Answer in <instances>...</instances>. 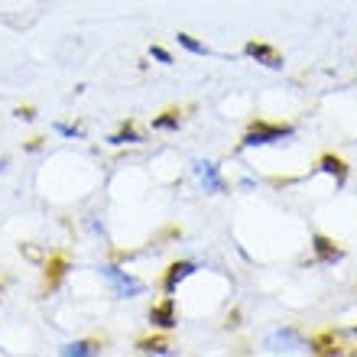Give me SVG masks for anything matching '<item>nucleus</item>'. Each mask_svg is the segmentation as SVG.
Segmentation results:
<instances>
[{"mask_svg":"<svg viewBox=\"0 0 357 357\" xmlns=\"http://www.w3.org/2000/svg\"><path fill=\"white\" fill-rule=\"evenodd\" d=\"M292 127L289 123H276V121H254L250 127H247L244 133V146H266V143H276L282 140V137H292Z\"/></svg>","mask_w":357,"mask_h":357,"instance_id":"obj_1","label":"nucleus"},{"mask_svg":"<svg viewBox=\"0 0 357 357\" xmlns=\"http://www.w3.org/2000/svg\"><path fill=\"white\" fill-rule=\"evenodd\" d=\"M104 276H107V282L114 286V296H121V299H130V296H137V292L143 289L140 280H133V276L121 273L117 266H104Z\"/></svg>","mask_w":357,"mask_h":357,"instance_id":"obj_2","label":"nucleus"},{"mask_svg":"<svg viewBox=\"0 0 357 357\" xmlns=\"http://www.w3.org/2000/svg\"><path fill=\"white\" fill-rule=\"evenodd\" d=\"M66 270H68V257L66 254H52L46 260V270H43V289L46 292H56L66 280Z\"/></svg>","mask_w":357,"mask_h":357,"instance_id":"obj_3","label":"nucleus"},{"mask_svg":"<svg viewBox=\"0 0 357 357\" xmlns=\"http://www.w3.org/2000/svg\"><path fill=\"white\" fill-rule=\"evenodd\" d=\"M244 52H247V59H254V62H260V66H266V68H282V56L270 46V43L250 39L244 46Z\"/></svg>","mask_w":357,"mask_h":357,"instance_id":"obj_4","label":"nucleus"},{"mask_svg":"<svg viewBox=\"0 0 357 357\" xmlns=\"http://www.w3.org/2000/svg\"><path fill=\"white\" fill-rule=\"evenodd\" d=\"M150 325H156V328L162 331H169L178 325L176 319V299L172 296H166L162 302H156V305H150Z\"/></svg>","mask_w":357,"mask_h":357,"instance_id":"obj_5","label":"nucleus"},{"mask_svg":"<svg viewBox=\"0 0 357 357\" xmlns=\"http://www.w3.org/2000/svg\"><path fill=\"white\" fill-rule=\"evenodd\" d=\"M195 270H198V266L192 264V260H176V264H169V266H166V273H162V289L172 296V292L178 289V282H185Z\"/></svg>","mask_w":357,"mask_h":357,"instance_id":"obj_6","label":"nucleus"},{"mask_svg":"<svg viewBox=\"0 0 357 357\" xmlns=\"http://www.w3.org/2000/svg\"><path fill=\"white\" fill-rule=\"evenodd\" d=\"M312 250H315V260H319V264H338L341 257H344V250L325 234L312 237Z\"/></svg>","mask_w":357,"mask_h":357,"instance_id":"obj_7","label":"nucleus"},{"mask_svg":"<svg viewBox=\"0 0 357 357\" xmlns=\"http://www.w3.org/2000/svg\"><path fill=\"white\" fill-rule=\"evenodd\" d=\"M315 166H319V172L335 176V182H338V185H344V182H348V162L341 160V156H335V153H321Z\"/></svg>","mask_w":357,"mask_h":357,"instance_id":"obj_8","label":"nucleus"},{"mask_svg":"<svg viewBox=\"0 0 357 357\" xmlns=\"http://www.w3.org/2000/svg\"><path fill=\"white\" fill-rule=\"evenodd\" d=\"M309 348L315 351V354H341V351H344V344H341L338 335L321 331V335H312V338H309Z\"/></svg>","mask_w":357,"mask_h":357,"instance_id":"obj_9","label":"nucleus"},{"mask_svg":"<svg viewBox=\"0 0 357 357\" xmlns=\"http://www.w3.org/2000/svg\"><path fill=\"white\" fill-rule=\"evenodd\" d=\"M195 172H198V178L205 182V188H211V192H225V182H221V176H218L215 162H195Z\"/></svg>","mask_w":357,"mask_h":357,"instance_id":"obj_10","label":"nucleus"},{"mask_svg":"<svg viewBox=\"0 0 357 357\" xmlns=\"http://www.w3.org/2000/svg\"><path fill=\"white\" fill-rule=\"evenodd\" d=\"M182 123V111L178 107H166L160 117H153V130H178Z\"/></svg>","mask_w":357,"mask_h":357,"instance_id":"obj_11","label":"nucleus"},{"mask_svg":"<svg viewBox=\"0 0 357 357\" xmlns=\"http://www.w3.org/2000/svg\"><path fill=\"white\" fill-rule=\"evenodd\" d=\"M140 140H143V137H140V130H137L133 123H123L121 130L107 137V143H114V146H121V143H140Z\"/></svg>","mask_w":357,"mask_h":357,"instance_id":"obj_12","label":"nucleus"},{"mask_svg":"<svg viewBox=\"0 0 357 357\" xmlns=\"http://www.w3.org/2000/svg\"><path fill=\"white\" fill-rule=\"evenodd\" d=\"M169 341L166 338H143L137 341V351H143V354H169Z\"/></svg>","mask_w":357,"mask_h":357,"instance_id":"obj_13","label":"nucleus"},{"mask_svg":"<svg viewBox=\"0 0 357 357\" xmlns=\"http://www.w3.org/2000/svg\"><path fill=\"white\" fill-rule=\"evenodd\" d=\"M101 351V341H75V344H68V348H62V354H75V357H85V354H98Z\"/></svg>","mask_w":357,"mask_h":357,"instance_id":"obj_14","label":"nucleus"},{"mask_svg":"<svg viewBox=\"0 0 357 357\" xmlns=\"http://www.w3.org/2000/svg\"><path fill=\"white\" fill-rule=\"evenodd\" d=\"M176 39H178V46L188 49V52H195V56H208V46H205V43H198L195 36H188V33H178Z\"/></svg>","mask_w":357,"mask_h":357,"instance_id":"obj_15","label":"nucleus"},{"mask_svg":"<svg viewBox=\"0 0 357 357\" xmlns=\"http://www.w3.org/2000/svg\"><path fill=\"white\" fill-rule=\"evenodd\" d=\"M150 52H153V59H160L162 66H172V56H169V52H166V49H162V46H153Z\"/></svg>","mask_w":357,"mask_h":357,"instance_id":"obj_16","label":"nucleus"},{"mask_svg":"<svg viewBox=\"0 0 357 357\" xmlns=\"http://www.w3.org/2000/svg\"><path fill=\"white\" fill-rule=\"evenodd\" d=\"M17 117H23V121H33V117H36V107H33V104H23V107H17Z\"/></svg>","mask_w":357,"mask_h":357,"instance_id":"obj_17","label":"nucleus"},{"mask_svg":"<svg viewBox=\"0 0 357 357\" xmlns=\"http://www.w3.org/2000/svg\"><path fill=\"white\" fill-rule=\"evenodd\" d=\"M39 146H43V137H33V140L26 143V150H39Z\"/></svg>","mask_w":357,"mask_h":357,"instance_id":"obj_18","label":"nucleus"},{"mask_svg":"<svg viewBox=\"0 0 357 357\" xmlns=\"http://www.w3.org/2000/svg\"><path fill=\"white\" fill-rule=\"evenodd\" d=\"M354 331H357V325H354Z\"/></svg>","mask_w":357,"mask_h":357,"instance_id":"obj_19","label":"nucleus"}]
</instances>
